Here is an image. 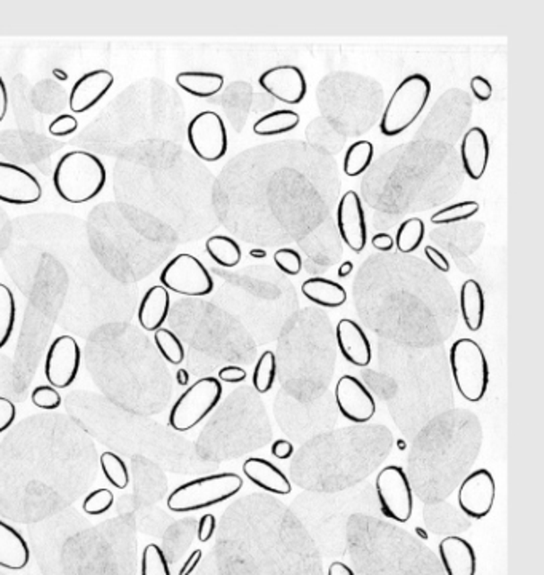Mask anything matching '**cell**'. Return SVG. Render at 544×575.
<instances>
[{
  "label": "cell",
  "instance_id": "6da1fadb",
  "mask_svg": "<svg viewBox=\"0 0 544 575\" xmlns=\"http://www.w3.org/2000/svg\"><path fill=\"white\" fill-rule=\"evenodd\" d=\"M108 171L99 157L87 151H73L59 159L53 173V186L67 204H87L101 194Z\"/></svg>",
  "mask_w": 544,
  "mask_h": 575
},
{
  "label": "cell",
  "instance_id": "7a4b0ae2",
  "mask_svg": "<svg viewBox=\"0 0 544 575\" xmlns=\"http://www.w3.org/2000/svg\"><path fill=\"white\" fill-rule=\"evenodd\" d=\"M243 478L237 474H216L184 483L168 497V509L175 513H189L210 509L238 494Z\"/></svg>",
  "mask_w": 544,
  "mask_h": 575
},
{
  "label": "cell",
  "instance_id": "3957f363",
  "mask_svg": "<svg viewBox=\"0 0 544 575\" xmlns=\"http://www.w3.org/2000/svg\"><path fill=\"white\" fill-rule=\"evenodd\" d=\"M429 95L431 83L425 75L412 74L406 77L388 101L380 122V132L393 138L407 130L427 108Z\"/></svg>",
  "mask_w": 544,
  "mask_h": 575
},
{
  "label": "cell",
  "instance_id": "277c9868",
  "mask_svg": "<svg viewBox=\"0 0 544 575\" xmlns=\"http://www.w3.org/2000/svg\"><path fill=\"white\" fill-rule=\"evenodd\" d=\"M450 370L464 400L478 403L486 396L490 380L486 353L472 339H458L450 347Z\"/></svg>",
  "mask_w": 544,
  "mask_h": 575
},
{
  "label": "cell",
  "instance_id": "5b68a950",
  "mask_svg": "<svg viewBox=\"0 0 544 575\" xmlns=\"http://www.w3.org/2000/svg\"><path fill=\"white\" fill-rule=\"evenodd\" d=\"M222 398V384L216 378L196 380L177 398L168 423L176 431H189L206 419Z\"/></svg>",
  "mask_w": 544,
  "mask_h": 575
},
{
  "label": "cell",
  "instance_id": "8992f818",
  "mask_svg": "<svg viewBox=\"0 0 544 575\" xmlns=\"http://www.w3.org/2000/svg\"><path fill=\"white\" fill-rule=\"evenodd\" d=\"M160 282L168 292L202 298L214 292V280L203 264L192 255H177L161 270Z\"/></svg>",
  "mask_w": 544,
  "mask_h": 575
},
{
  "label": "cell",
  "instance_id": "52a82bcc",
  "mask_svg": "<svg viewBox=\"0 0 544 575\" xmlns=\"http://www.w3.org/2000/svg\"><path fill=\"white\" fill-rule=\"evenodd\" d=\"M378 503L384 517L396 523H407L414 511V495L406 472L398 466L384 468L376 483Z\"/></svg>",
  "mask_w": 544,
  "mask_h": 575
},
{
  "label": "cell",
  "instance_id": "ba28073f",
  "mask_svg": "<svg viewBox=\"0 0 544 575\" xmlns=\"http://www.w3.org/2000/svg\"><path fill=\"white\" fill-rule=\"evenodd\" d=\"M190 147L204 161H218L229 149L224 120L212 110H204L190 120L187 128Z\"/></svg>",
  "mask_w": 544,
  "mask_h": 575
},
{
  "label": "cell",
  "instance_id": "9c48e42d",
  "mask_svg": "<svg viewBox=\"0 0 544 575\" xmlns=\"http://www.w3.org/2000/svg\"><path fill=\"white\" fill-rule=\"evenodd\" d=\"M81 364V345L71 335H59L47 352L45 378L55 388H67L79 376Z\"/></svg>",
  "mask_w": 544,
  "mask_h": 575
},
{
  "label": "cell",
  "instance_id": "30bf717a",
  "mask_svg": "<svg viewBox=\"0 0 544 575\" xmlns=\"http://www.w3.org/2000/svg\"><path fill=\"white\" fill-rule=\"evenodd\" d=\"M495 495L494 475L480 468L464 478L458 491V505L464 515L472 519H482L494 509Z\"/></svg>",
  "mask_w": 544,
  "mask_h": 575
},
{
  "label": "cell",
  "instance_id": "8fae6325",
  "mask_svg": "<svg viewBox=\"0 0 544 575\" xmlns=\"http://www.w3.org/2000/svg\"><path fill=\"white\" fill-rule=\"evenodd\" d=\"M335 403L341 414L353 423H369L376 415L377 405L359 379L343 376L335 386Z\"/></svg>",
  "mask_w": 544,
  "mask_h": 575
},
{
  "label": "cell",
  "instance_id": "7c38bea8",
  "mask_svg": "<svg viewBox=\"0 0 544 575\" xmlns=\"http://www.w3.org/2000/svg\"><path fill=\"white\" fill-rule=\"evenodd\" d=\"M42 186L36 176L15 163L0 161V202L32 205L42 198Z\"/></svg>",
  "mask_w": 544,
  "mask_h": 575
},
{
  "label": "cell",
  "instance_id": "4fadbf2b",
  "mask_svg": "<svg viewBox=\"0 0 544 575\" xmlns=\"http://www.w3.org/2000/svg\"><path fill=\"white\" fill-rule=\"evenodd\" d=\"M261 85L269 95L286 104H298L307 96V81L298 66L281 65L261 74Z\"/></svg>",
  "mask_w": 544,
  "mask_h": 575
},
{
  "label": "cell",
  "instance_id": "5bb4252c",
  "mask_svg": "<svg viewBox=\"0 0 544 575\" xmlns=\"http://www.w3.org/2000/svg\"><path fill=\"white\" fill-rule=\"evenodd\" d=\"M337 226L347 247L355 253H361L367 241V224L361 198L353 190L341 197L337 208Z\"/></svg>",
  "mask_w": 544,
  "mask_h": 575
},
{
  "label": "cell",
  "instance_id": "9a60e30c",
  "mask_svg": "<svg viewBox=\"0 0 544 575\" xmlns=\"http://www.w3.org/2000/svg\"><path fill=\"white\" fill-rule=\"evenodd\" d=\"M116 77L114 74L106 69H96L83 74L73 83L71 95H69V108L73 114H83L95 108L104 96L109 93L114 85Z\"/></svg>",
  "mask_w": 544,
  "mask_h": 575
},
{
  "label": "cell",
  "instance_id": "2e32d148",
  "mask_svg": "<svg viewBox=\"0 0 544 575\" xmlns=\"http://www.w3.org/2000/svg\"><path fill=\"white\" fill-rule=\"evenodd\" d=\"M335 337H337V345L341 350V357L345 358L349 363L359 368L369 366L372 360L369 339L356 321L349 318L339 321L335 328Z\"/></svg>",
  "mask_w": 544,
  "mask_h": 575
},
{
  "label": "cell",
  "instance_id": "e0dca14e",
  "mask_svg": "<svg viewBox=\"0 0 544 575\" xmlns=\"http://www.w3.org/2000/svg\"><path fill=\"white\" fill-rule=\"evenodd\" d=\"M437 550L447 575H476L478 558L468 540L450 536L441 540Z\"/></svg>",
  "mask_w": 544,
  "mask_h": 575
},
{
  "label": "cell",
  "instance_id": "ac0fdd59",
  "mask_svg": "<svg viewBox=\"0 0 544 575\" xmlns=\"http://www.w3.org/2000/svg\"><path fill=\"white\" fill-rule=\"evenodd\" d=\"M490 159V144L486 132L474 126L466 133L462 141V161L464 171L472 181H479L487 170Z\"/></svg>",
  "mask_w": 544,
  "mask_h": 575
},
{
  "label": "cell",
  "instance_id": "d6986e66",
  "mask_svg": "<svg viewBox=\"0 0 544 575\" xmlns=\"http://www.w3.org/2000/svg\"><path fill=\"white\" fill-rule=\"evenodd\" d=\"M243 474L246 475L247 480L255 483L257 488L272 494L288 495L292 491V484L286 478V475L269 460L249 457L243 464Z\"/></svg>",
  "mask_w": 544,
  "mask_h": 575
},
{
  "label": "cell",
  "instance_id": "ffe728a7",
  "mask_svg": "<svg viewBox=\"0 0 544 575\" xmlns=\"http://www.w3.org/2000/svg\"><path fill=\"white\" fill-rule=\"evenodd\" d=\"M169 307H171V298L167 288H163L161 284L149 288L139 304V325L145 331L155 333L167 321Z\"/></svg>",
  "mask_w": 544,
  "mask_h": 575
},
{
  "label": "cell",
  "instance_id": "44dd1931",
  "mask_svg": "<svg viewBox=\"0 0 544 575\" xmlns=\"http://www.w3.org/2000/svg\"><path fill=\"white\" fill-rule=\"evenodd\" d=\"M30 561L28 542L15 527L0 521V568L22 571Z\"/></svg>",
  "mask_w": 544,
  "mask_h": 575
},
{
  "label": "cell",
  "instance_id": "7402d4cb",
  "mask_svg": "<svg viewBox=\"0 0 544 575\" xmlns=\"http://www.w3.org/2000/svg\"><path fill=\"white\" fill-rule=\"evenodd\" d=\"M302 292L308 301L326 309H337L347 302L345 288L341 283L327 278H308L302 284Z\"/></svg>",
  "mask_w": 544,
  "mask_h": 575
},
{
  "label": "cell",
  "instance_id": "603a6c76",
  "mask_svg": "<svg viewBox=\"0 0 544 575\" xmlns=\"http://www.w3.org/2000/svg\"><path fill=\"white\" fill-rule=\"evenodd\" d=\"M460 307L463 315L464 325L470 331L476 333L484 325L486 313V299L480 284L476 280L464 282L460 292Z\"/></svg>",
  "mask_w": 544,
  "mask_h": 575
},
{
  "label": "cell",
  "instance_id": "cb8c5ba5",
  "mask_svg": "<svg viewBox=\"0 0 544 575\" xmlns=\"http://www.w3.org/2000/svg\"><path fill=\"white\" fill-rule=\"evenodd\" d=\"M177 87L196 98H211L218 95L224 87V75L218 73L186 71L176 75Z\"/></svg>",
  "mask_w": 544,
  "mask_h": 575
},
{
  "label": "cell",
  "instance_id": "d4e9b609",
  "mask_svg": "<svg viewBox=\"0 0 544 575\" xmlns=\"http://www.w3.org/2000/svg\"><path fill=\"white\" fill-rule=\"evenodd\" d=\"M300 122V117L294 110H273L267 116L261 117L255 124V135L259 136H275L292 132Z\"/></svg>",
  "mask_w": 544,
  "mask_h": 575
},
{
  "label": "cell",
  "instance_id": "484cf974",
  "mask_svg": "<svg viewBox=\"0 0 544 575\" xmlns=\"http://www.w3.org/2000/svg\"><path fill=\"white\" fill-rule=\"evenodd\" d=\"M206 251L214 263L219 264L225 269H232L238 266L241 261V248L237 241L225 237V235H214L206 241Z\"/></svg>",
  "mask_w": 544,
  "mask_h": 575
},
{
  "label": "cell",
  "instance_id": "4316f807",
  "mask_svg": "<svg viewBox=\"0 0 544 575\" xmlns=\"http://www.w3.org/2000/svg\"><path fill=\"white\" fill-rule=\"evenodd\" d=\"M16 301L7 284L0 283V350L7 345L15 331Z\"/></svg>",
  "mask_w": 544,
  "mask_h": 575
},
{
  "label": "cell",
  "instance_id": "83f0119b",
  "mask_svg": "<svg viewBox=\"0 0 544 575\" xmlns=\"http://www.w3.org/2000/svg\"><path fill=\"white\" fill-rule=\"evenodd\" d=\"M374 159V146L369 141H356L349 147L343 161V171L350 178L363 175Z\"/></svg>",
  "mask_w": 544,
  "mask_h": 575
},
{
  "label": "cell",
  "instance_id": "f1b7e54d",
  "mask_svg": "<svg viewBox=\"0 0 544 575\" xmlns=\"http://www.w3.org/2000/svg\"><path fill=\"white\" fill-rule=\"evenodd\" d=\"M423 239H425L423 221L420 218L407 219L406 222H402L398 229L394 245L398 247L401 253L409 255V253H414L415 249L420 247Z\"/></svg>",
  "mask_w": 544,
  "mask_h": 575
},
{
  "label": "cell",
  "instance_id": "f546056e",
  "mask_svg": "<svg viewBox=\"0 0 544 575\" xmlns=\"http://www.w3.org/2000/svg\"><path fill=\"white\" fill-rule=\"evenodd\" d=\"M106 480L117 489H125L130 484V472L125 460L114 452H104L99 459Z\"/></svg>",
  "mask_w": 544,
  "mask_h": 575
},
{
  "label": "cell",
  "instance_id": "4dcf8cb0",
  "mask_svg": "<svg viewBox=\"0 0 544 575\" xmlns=\"http://www.w3.org/2000/svg\"><path fill=\"white\" fill-rule=\"evenodd\" d=\"M155 345L161 353V357L167 360L168 363L181 364L186 358V350L182 345L181 339L169 329L160 328L153 335Z\"/></svg>",
  "mask_w": 544,
  "mask_h": 575
},
{
  "label": "cell",
  "instance_id": "1f68e13d",
  "mask_svg": "<svg viewBox=\"0 0 544 575\" xmlns=\"http://www.w3.org/2000/svg\"><path fill=\"white\" fill-rule=\"evenodd\" d=\"M276 357L273 352H263L255 364L253 386L259 394H267L275 384Z\"/></svg>",
  "mask_w": 544,
  "mask_h": 575
},
{
  "label": "cell",
  "instance_id": "d6a6232c",
  "mask_svg": "<svg viewBox=\"0 0 544 575\" xmlns=\"http://www.w3.org/2000/svg\"><path fill=\"white\" fill-rule=\"evenodd\" d=\"M478 212H479V204L478 202H474V200L460 202V204L449 205L443 210L435 213L431 216V222L433 224H452V222L472 218Z\"/></svg>",
  "mask_w": 544,
  "mask_h": 575
},
{
  "label": "cell",
  "instance_id": "836d02e7",
  "mask_svg": "<svg viewBox=\"0 0 544 575\" xmlns=\"http://www.w3.org/2000/svg\"><path fill=\"white\" fill-rule=\"evenodd\" d=\"M141 575H171L167 556L157 544L145 546L141 558Z\"/></svg>",
  "mask_w": 544,
  "mask_h": 575
},
{
  "label": "cell",
  "instance_id": "e575fe53",
  "mask_svg": "<svg viewBox=\"0 0 544 575\" xmlns=\"http://www.w3.org/2000/svg\"><path fill=\"white\" fill-rule=\"evenodd\" d=\"M114 502H116V497L112 494V491L106 488H99L90 492V494L85 497L83 501V511L87 515H91V517H99V515H104L108 513L112 507H114Z\"/></svg>",
  "mask_w": 544,
  "mask_h": 575
},
{
  "label": "cell",
  "instance_id": "d590c367",
  "mask_svg": "<svg viewBox=\"0 0 544 575\" xmlns=\"http://www.w3.org/2000/svg\"><path fill=\"white\" fill-rule=\"evenodd\" d=\"M32 403L37 408L45 409V411H53L58 409L63 405V398L58 394V390L51 386H39L34 388L30 395Z\"/></svg>",
  "mask_w": 544,
  "mask_h": 575
},
{
  "label": "cell",
  "instance_id": "8d00e7d4",
  "mask_svg": "<svg viewBox=\"0 0 544 575\" xmlns=\"http://www.w3.org/2000/svg\"><path fill=\"white\" fill-rule=\"evenodd\" d=\"M273 261L278 266V269L288 275H298L302 270V257L296 249H290V248L278 249L273 256Z\"/></svg>",
  "mask_w": 544,
  "mask_h": 575
},
{
  "label": "cell",
  "instance_id": "74e56055",
  "mask_svg": "<svg viewBox=\"0 0 544 575\" xmlns=\"http://www.w3.org/2000/svg\"><path fill=\"white\" fill-rule=\"evenodd\" d=\"M77 128H79L77 118L69 116V114H63L51 122L48 132L56 138H63V136H69V135L77 132Z\"/></svg>",
  "mask_w": 544,
  "mask_h": 575
},
{
  "label": "cell",
  "instance_id": "f35d334b",
  "mask_svg": "<svg viewBox=\"0 0 544 575\" xmlns=\"http://www.w3.org/2000/svg\"><path fill=\"white\" fill-rule=\"evenodd\" d=\"M16 419V406L8 400V398H4L0 396V433L7 431Z\"/></svg>",
  "mask_w": 544,
  "mask_h": 575
},
{
  "label": "cell",
  "instance_id": "ab89813d",
  "mask_svg": "<svg viewBox=\"0 0 544 575\" xmlns=\"http://www.w3.org/2000/svg\"><path fill=\"white\" fill-rule=\"evenodd\" d=\"M470 85H471L472 95L476 96L480 102H487L492 98L494 88H492V83L487 81L486 77L476 75V77H472Z\"/></svg>",
  "mask_w": 544,
  "mask_h": 575
},
{
  "label": "cell",
  "instance_id": "60d3db41",
  "mask_svg": "<svg viewBox=\"0 0 544 575\" xmlns=\"http://www.w3.org/2000/svg\"><path fill=\"white\" fill-rule=\"evenodd\" d=\"M216 517L211 515V513H206L203 517L200 518V523H198V540L200 542H208L211 540V537L214 536L216 532Z\"/></svg>",
  "mask_w": 544,
  "mask_h": 575
},
{
  "label": "cell",
  "instance_id": "b9f144b4",
  "mask_svg": "<svg viewBox=\"0 0 544 575\" xmlns=\"http://www.w3.org/2000/svg\"><path fill=\"white\" fill-rule=\"evenodd\" d=\"M246 371L240 366H225L219 371V380L227 384H238L246 379Z\"/></svg>",
  "mask_w": 544,
  "mask_h": 575
},
{
  "label": "cell",
  "instance_id": "7bdbcfd3",
  "mask_svg": "<svg viewBox=\"0 0 544 575\" xmlns=\"http://www.w3.org/2000/svg\"><path fill=\"white\" fill-rule=\"evenodd\" d=\"M425 256L436 269L441 270V272H449L450 263L447 261V257L441 251H437L435 247L425 248Z\"/></svg>",
  "mask_w": 544,
  "mask_h": 575
},
{
  "label": "cell",
  "instance_id": "ee69618b",
  "mask_svg": "<svg viewBox=\"0 0 544 575\" xmlns=\"http://www.w3.org/2000/svg\"><path fill=\"white\" fill-rule=\"evenodd\" d=\"M292 454H294V444L290 443V441H286V440H278V441L272 444V456L276 457V459H289Z\"/></svg>",
  "mask_w": 544,
  "mask_h": 575
},
{
  "label": "cell",
  "instance_id": "f6af8a7d",
  "mask_svg": "<svg viewBox=\"0 0 544 575\" xmlns=\"http://www.w3.org/2000/svg\"><path fill=\"white\" fill-rule=\"evenodd\" d=\"M202 558H203V552H202V550H194V552L190 553L189 558H187V561L184 562V566H182L181 571H179V575L192 574V572L195 571L196 566L200 564Z\"/></svg>",
  "mask_w": 544,
  "mask_h": 575
},
{
  "label": "cell",
  "instance_id": "bcb514c9",
  "mask_svg": "<svg viewBox=\"0 0 544 575\" xmlns=\"http://www.w3.org/2000/svg\"><path fill=\"white\" fill-rule=\"evenodd\" d=\"M372 245L378 251H392L393 247H394V240L392 239V235L388 233H377L374 239H372Z\"/></svg>",
  "mask_w": 544,
  "mask_h": 575
},
{
  "label": "cell",
  "instance_id": "7dc6e473",
  "mask_svg": "<svg viewBox=\"0 0 544 575\" xmlns=\"http://www.w3.org/2000/svg\"><path fill=\"white\" fill-rule=\"evenodd\" d=\"M8 110V91L7 85L4 79L0 77V122L5 118Z\"/></svg>",
  "mask_w": 544,
  "mask_h": 575
},
{
  "label": "cell",
  "instance_id": "c3c4849f",
  "mask_svg": "<svg viewBox=\"0 0 544 575\" xmlns=\"http://www.w3.org/2000/svg\"><path fill=\"white\" fill-rule=\"evenodd\" d=\"M327 575H356L353 572V569L347 566L345 562H341V561H335L331 566H329V572Z\"/></svg>",
  "mask_w": 544,
  "mask_h": 575
},
{
  "label": "cell",
  "instance_id": "681fc988",
  "mask_svg": "<svg viewBox=\"0 0 544 575\" xmlns=\"http://www.w3.org/2000/svg\"><path fill=\"white\" fill-rule=\"evenodd\" d=\"M351 272H353V263H350V261L341 264V269L337 270V274H339V277L341 278L349 277Z\"/></svg>",
  "mask_w": 544,
  "mask_h": 575
},
{
  "label": "cell",
  "instance_id": "f907efd6",
  "mask_svg": "<svg viewBox=\"0 0 544 575\" xmlns=\"http://www.w3.org/2000/svg\"><path fill=\"white\" fill-rule=\"evenodd\" d=\"M177 380H179V384H181V386L189 384V374H187L186 370H181V371L177 372Z\"/></svg>",
  "mask_w": 544,
  "mask_h": 575
},
{
  "label": "cell",
  "instance_id": "816d5d0a",
  "mask_svg": "<svg viewBox=\"0 0 544 575\" xmlns=\"http://www.w3.org/2000/svg\"><path fill=\"white\" fill-rule=\"evenodd\" d=\"M249 256H253L255 259H263V257L267 256V253H265L263 249H251V251H249Z\"/></svg>",
  "mask_w": 544,
  "mask_h": 575
},
{
  "label": "cell",
  "instance_id": "f5cc1de1",
  "mask_svg": "<svg viewBox=\"0 0 544 575\" xmlns=\"http://www.w3.org/2000/svg\"><path fill=\"white\" fill-rule=\"evenodd\" d=\"M415 534L420 537L421 540H428V532L425 531L423 527H415Z\"/></svg>",
  "mask_w": 544,
  "mask_h": 575
}]
</instances>
